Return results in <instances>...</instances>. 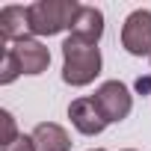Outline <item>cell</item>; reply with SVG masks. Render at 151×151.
Listing matches in <instances>:
<instances>
[{"label": "cell", "mask_w": 151, "mask_h": 151, "mask_svg": "<svg viewBox=\"0 0 151 151\" xmlns=\"http://www.w3.org/2000/svg\"><path fill=\"white\" fill-rule=\"evenodd\" d=\"M122 47L133 56H151V12L136 9L122 24Z\"/></svg>", "instance_id": "4"}, {"label": "cell", "mask_w": 151, "mask_h": 151, "mask_svg": "<svg viewBox=\"0 0 151 151\" xmlns=\"http://www.w3.org/2000/svg\"><path fill=\"white\" fill-rule=\"evenodd\" d=\"M21 74V65H18V59H15V53H12V47H6L3 50V68H0V83H12L15 77Z\"/></svg>", "instance_id": "10"}, {"label": "cell", "mask_w": 151, "mask_h": 151, "mask_svg": "<svg viewBox=\"0 0 151 151\" xmlns=\"http://www.w3.org/2000/svg\"><path fill=\"white\" fill-rule=\"evenodd\" d=\"M12 53H15L18 65H21V74H42V71H47V65H50V50H47L39 39H33V36L15 42V45H12Z\"/></svg>", "instance_id": "6"}, {"label": "cell", "mask_w": 151, "mask_h": 151, "mask_svg": "<svg viewBox=\"0 0 151 151\" xmlns=\"http://www.w3.org/2000/svg\"><path fill=\"white\" fill-rule=\"evenodd\" d=\"M0 127H3V133H0V142L3 145H9V142H15L21 133L15 130V119H12V113L9 110H0Z\"/></svg>", "instance_id": "11"}, {"label": "cell", "mask_w": 151, "mask_h": 151, "mask_svg": "<svg viewBox=\"0 0 151 151\" xmlns=\"http://www.w3.org/2000/svg\"><path fill=\"white\" fill-rule=\"evenodd\" d=\"M77 12H80L77 0H39V3H30L27 6L30 33L33 36H56L62 30H71Z\"/></svg>", "instance_id": "2"}, {"label": "cell", "mask_w": 151, "mask_h": 151, "mask_svg": "<svg viewBox=\"0 0 151 151\" xmlns=\"http://www.w3.org/2000/svg\"><path fill=\"white\" fill-rule=\"evenodd\" d=\"M30 33V15L27 6H3L0 9V39L3 42H21Z\"/></svg>", "instance_id": "8"}, {"label": "cell", "mask_w": 151, "mask_h": 151, "mask_svg": "<svg viewBox=\"0 0 151 151\" xmlns=\"http://www.w3.org/2000/svg\"><path fill=\"white\" fill-rule=\"evenodd\" d=\"M68 119H71V124L77 127L80 133H86V136H98L110 122L104 119V113L98 110V104H95V98H74L71 104H68Z\"/></svg>", "instance_id": "5"}, {"label": "cell", "mask_w": 151, "mask_h": 151, "mask_svg": "<svg viewBox=\"0 0 151 151\" xmlns=\"http://www.w3.org/2000/svg\"><path fill=\"white\" fill-rule=\"evenodd\" d=\"M124 151H133V148H124Z\"/></svg>", "instance_id": "15"}, {"label": "cell", "mask_w": 151, "mask_h": 151, "mask_svg": "<svg viewBox=\"0 0 151 151\" xmlns=\"http://www.w3.org/2000/svg\"><path fill=\"white\" fill-rule=\"evenodd\" d=\"M95 104H98V110L104 113L107 122H122V119H127L130 110H133V95H130V89H127L124 83L107 80V83L98 86Z\"/></svg>", "instance_id": "3"}, {"label": "cell", "mask_w": 151, "mask_h": 151, "mask_svg": "<svg viewBox=\"0 0 151 151\" xmlns=\"http://www.w3.org/2000/svg\"><path fill=\"white\" fill-rule=\"evenodd\" d=\"M101 74V50L95 45L65 39L62 42V80L68 86H89Z\"/></svg>", "instance_id": "1"}, {"label": "cell", "mask_w": 151, "mask_h": 151, "mask_svg": "<svg viewBox=\"0 0 151 151\" xmlns=\"http://www.w3.org/2000/svg\"><path fill=\"white\" fill-rule=\"evenodd\" d=\"M101 36H104V12L95 6H80L77 18L71 24V39L86 42V45H98Z\"/></svg>", "instance_id": "7"}, {"label": "cell", "mask_w": 151, "mask_h": 151, "mask_svg": "<svg viewBox=\"0 0 151 151\" xmlns=\"http://www.w3.org/2000/svg\"><path fill=\"white\" fill-rule=\"evenodd\" d=\"M92 151H104V148H92Z\"/></svg>", "instance_id": "14"}, {"label": "cell", "mask_w": 151, "mask_h": 151, "mask_svg": "<svg viewBox=\"0 0 151 151\" xmlns=\"http://www.w3.org/2000/svg\"><path fill=\"white\" fill-rule=\"evenodd\" d=\"M36 142V151H71V139L65 133L62 124L56 122H42L36 124V130L30 133Z\"/></svg>", "instance_id": "9"}, {"label": "cell", "mask_w": 151, "mask_h": 151, "mask_svg": "<svg viewBox=\"0 0 151 151\" xmlns=\"http://www.w3.org/2000/svg\"><path fill=\"white\" fill-rule=\"evenodd\" d=\"M3 151H36V142H33V136H18L15 142H9V145H3Z\"/></svg>", "instance_id": "12"}, {"label": "cell", "mask_w": 151, "mask_h": 151, "mask_svg": "<svg viewBox=\"0 0 151 151\" xmlns=\"http://www.w3.org/2000/svg\"><path fill=\"white\" fill-rule=\"evenodd\" d=\"M148 59H151V56H148Z\"/></svg>", "instance_id": "16"}, {"label": "cell", "mask_w": 151, "mask_h": 151, "mask_svg": "<svg viewBox=\"0 0 151 151\" xmlns=\"http://www.w3.org/2000/svg\"><path fill=\"white\" fill-rule=\"evenodd\" d=\"M136 89H139V92H148V89H151V77H139V80H136Z\"/></svg>", "instance_id": "13"}]
</instances>
